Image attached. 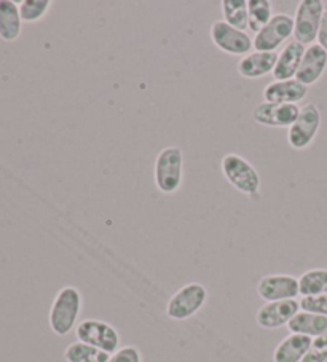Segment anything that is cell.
I'll return each instance as SVG.
<instances>
[{"instance_id":"obj_23","label":"cell","mask_w":327,"mask_h":362,"mask_svg":"<svg viewBox=\"0 0 327 362\" xmlns=\"http://www.w3.org/2000/svg\"><path fill=\"white\" fill-rule=\"evenodd\" d=\"M249 8V28L248 30L257 33L267 26L273 18V4L270 0H248Z\"/></svg>"},{"instance_id":"obj_27","label":"cell","mask_w":327,"mask_h":362,"mask_svg":"<svg viewBox=\"0 0 327 362\" xmlns=\"http://www.w3.org/2000/svg\"><path fill=\"white\" fill-rule=\"evenodd\" d=\"M141 353L136 346H123L110 356L107 362H141Z\"/></svg>"},{"instance_id":"obj_6","label":"cell","mask_w":327,"mask_h":362,"mask_svg":"<svg viewBox=\"0 0 327 362\" xmlns=\"http://www.w3.org/2000/svg\"><path fill=\"white\" fill-rule=\"evenodd\" d=\"M75 335L79 341H84L86 345L109 354H114L120 349V335L114 326L105 321L84 320L75 327Z\"/></svg>"},{"instance_id":"obj_12","label":"cell","mask_w":327,"mask_h":362,"mask_svg":"<svg viewBox=\"0 0 327 362\" xmlns=\"http://www.w3.org/2000/svg\"><path fill=\"white\" fill-rule=\"evenodd\" d=\"M300 311V302L297 300H282L268 302L257 310L256 322L262 329L275 330L287 326L292 317Z\"/></svg>"},{"instance_id":"obj_7","label":"cell","mask_w":327,"mask_h":362,"mask_svg":"<svg viewBox=\"0 0 327 362\" xmlns=\"http://www.w3.org/2000/svg\"><path fill=\"white\" fill-rule=\"evenodd\" d=\"M321 128V112L314 103L300 107V115L291 128L287 129V142L294 151H305L316 139Z\"/></svg>"},{"instance_id":"obj_26","label":"cell","mask_w":327,"mask_h":362,"mask_svg":"<svg viewBox=\"0 0 327 362\" xmlns=\"http://www.w3.org/2000/svg\"><path fill=\"white\" fill-rule=\"evenodd\" d=\"M300 310L308 313L327 316V294L314 296V297H302Z\"/></svg>"},{"instance_id":"obj_15","label":"cell","mask_w":327,"mask_h":362,"mask_svg":"<svg viewBox=\"0 0 327 362\" xmlns=\"http://www.w3.org/2000/svg\"><path fill=\"white\" fill-rule=\"evenodd\" d=\"M308 95V88L297 80H282L272 82L263 90V101L272 104H299Z\"/></svg>"},{"instance_id":"obj_5","label":"cell","mask_w":327,"mask_h":362,"mask_svg":"<svg viewBox=\"0 0 327 362\" xmlns=\"http://www.w3.org/2000/svg\"><path fill=\"white\" fill-rule=\"evenodd\" d=\"M207 300V289L200 283H188L173 294L166 305V316L174 321H185L198 313Z\"/></svg>"},{"instance_id":"obj_16","label":"cell","mask_w":327,"mask_h":362,"mask_svg":"<svg viewBox=\"0 0 327 362\" xmlns=\"http://www.w3.org/2000/svg\"><path fill=\"white\" fill-rule=\"evenodd\" d=\"M306 47L302 45L299 42H287L282 47L281 53L278 54V61H276L273 77L276 82H282V80H292L297 76V71L300 67V62L304 59Z\"/></svg>"},{"instance_id":"obj_11","label":"cell","mask_w":327,"mask_h":362,"mask_svg":"<svg viewBox=\"0 0 327 362\" xmlns=\"http://www.w3.org/2000/svg\"><path fill=\"white\" fill-rule=\"evenodd\" d=\"M300 115L297 104H272L260 103L253 112L254 120L268 128H291Z\"/></svg>"},{"instance_id":"obj_2","label":"cell","mask_w":327,"mask_h":362,"mask_svg":"<svg viewBox=\"0 0 327 362\" xmlns=\"http://www.w3.org/2000/svg\"><path fill=\"white\" fill-rule=\"evenodd\" d=\"M221 170L234 189L246 195L251 202H259L260 176L246 158L238 153H227L221 161Z\"/></svg>"},{"instance_id":"obj_9","label":"cell","mask_w":327,"mask_h":362,"mask_svg":"<svg viewBox=\"0 0 327 362\" xmlns=\"http://www.w3.org/2000/svg\"><path fill=\"white\" fill-rule=\"evenodd\" d=\"M291 37H294V18L287 13H276L267 26L254 35V49L276 52Z\"/></svg>"},{"instance_id":"obj_18","label":"cell","mask_w":327,"mask_h":362,"mask_svg":"<svg viewBox=\"0 0 327 362\" xmlns=\"http://www.w3.org/2000/svg\"><path fill=\"white\" fill-rule=\"evenodd\" d=\"M21 30L20 5L13 0H0V39L4 42H15L20 39Z\"/></svg>"},{"instance_id":"obj_25","label":"cell","mask_w":327,"mask_h":362,"mask_svg":"<svg viewBox=\"0 0 327 362\" xmlns=\"http://www.w3.org/2000/svg\"><path fill=\"white\" fill-rule=\"evenodd\" d=\"M327 361V335L316 337L311 340L305 358L302 362H326Z\"/></svg>"},{"instance_id":"obj_4","label":"cell","mask_w":327,"mask_h":362,"mask_svg":"<svg viewBox=\"0 0 327 362\" xmlns=\"http://www.w3.org/2000/svg\"><path fill=\"white\" fill-rule=\"evenodd\" d=\"M326 11L323 0H302L294 16V40L304 47L314 45L318 40L321 20Z\"/></svg>"},{"instance_id":"obj_10","label":"cell","mask_w":327,"mask_h":362,"mask_svg":"<svg viewBox=\"0 0 327 362\" xmlns=\"http://www.w3.org/2000/svg\"><path fill=\"white\" fill-rule=\"evenodd\" d=\"M256 291L257 296L267 303L295 300L300 296L299 279L292 274H267V276H262L257 283Z\"/></svg>"},{"instance_id":"obj_19","label":"cell","mask_w":327,"mask_h":362,"mask_svg":"<svg viewBox=\"0 0 327 362\" xmlns=\"http://www.w3.org/2000/svg\"><path fill=\"white\" fill-rule=\"evenodd\" d=\"M291 334L306 335L310 339H316L321 335H327V316L308 313V311H299L287 324Z\"/></svg>"},{"instance_id":"obj_13","label":"cell","mask_w":327,"mask_h":362,"mask_svg":"<svg viewBox=\"0 0 327 362\" xmlns=\"http://www.w3.org/2000/svg\"><path fill=\"white\" fill-rule=\"evenodd\" d=\"M327 69V53L323 47H319L318 43L306 47L304 59L300 62V67L297 71L295 80L305 85L306 88H310L314 83H318L321 77L324 76Z\"/></svg>"},{"instance_id":"obj_8","label":"cell","mask_w":327,"mask_h":362,"mask_svg":"<svg viewBox=\"0 0 327 362\" xmlns=\"http://www.w3.org/2000/svg\"><path fill=\"white\" fill-rule=\"evenodd\" d=\"M211 40L221 52L231 56H246L254 48V39L244 30L230 26L224 20L214 21L210 30Z\"/></svg>"},{"instance_id":"obj_28","label":"cell","mask_w":327,"mask_h":362,"mask_svg":"<svg viewBox=\"0 0 327 362\" xmlns=\"http://www.w3.org/2000/svg\"><path fill=\"white\" fill-rule=\"evenodd\" d=\"M318 45L323 47L327 53V8L323 15V20H321V26L318 30Z\"/></svg>"},{"instance_id":"obj_20","label":"cell","mask_w":327,"mask_h":362,"mask_svg":"<svg viewBox=\"0 0 327 362\" xmlns=\"http://www.w3.org/2000/svg\"><path fill=\"white\" fill-rule=\"evenodd\" d=\"M222 15L224 21L229 23L240 30L248 33L249 28V8L248 0H222Z\"/></svg>"},{"instance_id":"obj_24","label":"cell","mask_w":327,"mask_h":362,"mask_svg":"<svg viewBox=\"0 0 327 362\" xmlns=\"http://www.w3.org/2000/svg\"><path fill=\"white\" fill-rule=\"evenodd\" d=\"M52 0H23L20 4V15L23 23H39L52 10Z\"/></svg>"},{"instance_id":"obj_1","label":"cell","mask_w":327,"mask_h":362,"mask_svg":"<svg viewBox=\"0 0 327 362\" xmlns=\"http://www.w3.org/2000/svg\"><path fill=\"white\" fill-rule=\"evenodd\" d=\"M81 311V294L77 287L66 286L56 294L48 315V322L52 332L58 337L71 334L77 327Z\"/></svg>"},{"instance_id":"obj_3","label":"cell","mask_w":327,"mask_h":362,"mask_svg":"<svg viewBox=\"0 0 327 362\" xmlns=\"http://www.w3.org/2000/svg\"><path fill=\"white\" fill-rule=\"evenodd\" d=\"M155 185L165 195H173L184 180V153L179 147H166L156 155L154 165Z\"/></svg>"},{"instance_id":"obj_29","label":"cell","mask_w":327,"mask_h":362,"mask_svg":"<svg viewBox=\"0 0 327 362\" xmlns=\"http://www.w3.org/2000/svg\"><path fill=\"white\" fill-rule=\"evenodd\" d=\"M326 362H327V361H326Z\"/></svg>"},{"instance_id":"obj_22","label":"cell","mask_w":327,"mask_h":362,"mask_svg":"<svg viewBox=\"0 0 327 362\" xmlns=\"http://www.w3.org/2000/svg\"><path fill=\"white\" fill-rule=\"evenodd\" d=\"M109 353L86 345L84 341H74L66 348L64 359L67 362H107L110 359Z\"/></svg>"},{"instance_id":"obj_17","label":"cell","mask_w":327,"mask_h":362,"mask_svg":"<svg viewBox=\"0 0 327 362\" xmlns=\"http://www.w3.org/2000/svg\"><path fill=\"white\" fill-rule=\"evenodd\" d=\"M311 340L313 339L306 335L289 334L275 348L273 362H302L311 345Z\"/></svg>"},{"instance_id":"obj_14","label":"cell","mask_w":327,"mask_h":362,"mask_svg":"<svg viewBox=\"0 0 327 362\" xmlns=\"http://www.w3.org/2000/svg\"><path fill=\"white\" fill-rule=\"evenodd\" d=\"M276 61H278L276 52H251L238 62L236 71L244 78H262L273 74Z\"/></svg>"},{"instance_id":"obj_21","label":"cell","mask_w":327,"mask_h":362,"mask_svg":"<svg viewBox=\"0 0 327 362\" xmlns=\"http://www.w3.org/2000/svg\"><path fill=\"white\" fill-rule=\"evenodd\" d=\"M302 297L327 294V268H311L299 278Z\"/></svg>"}]
</instances>
